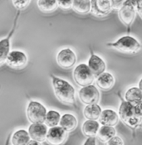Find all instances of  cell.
<instances>
[{"label":"cell","mask_w":142,"mask_h":145,"mask_svg":"<svg viewBox=\"0 0 142 145\" xmlns=\"http://www.w3.org/2000/svg\"><path fill=\"white\" fill-rule=\"evenodd\" d=\"M119 95L120 104L118 110V116L123 123L126 124L132 129L141 126L142 120L141 106L135 105L131 103L126 101L120 95Z\"/></svg>","instance_id":"cell-1"},{"label":"cell","mask_w":142,"mask_h":145,"mask_svg":"<svg viewBox=\"0 0 142 145\" xmlns=\"http://www.w3.org/2000/svg\"><path fill=\"white\" fill-rule=\"evenodd\" d=\"M53 89L56 97L62 103L70 105H77L76 90L73 86L64 79L51 75Z\"/></svg>","instance_id":"cell-2"},{"label":"cell","mask_w":142,"mask_h":145,"mask_svg":"<svg viewBox=\"0 0 142 145\" xmlns=\"http://www.w3.org/2000/svg\"><path fill=\"white\" fill-rule=\"evenodd\" d=\"M106 46L118 52L126 54H136L141 49V42L130 35L123 36L115 42H107Z\"/></svg>","instance_id":"cell-3"},{"label":"cell","mask_w":142,"mask_h":145,"mask_svg":"<svg viewBox=\"0 0 142 145\" xmlns=\"http://www.w3.org/2000/svg\"><path fill=\"white\" fill-rule=\"evenodd\" d=\"M47 108L42 103L37 101H30L26 110V114L28 120L32 123H44Z\"/></svg>","instance_id":"cell-4"},{"label":"cell","mask_w":142,"mask_h":145,"mask_svg":"<svg viewBox=\"0 0 142 145\" xmlns=\"http://www.w3.org/2000/svg\"><path fill=\"white\" fill-rule=\"evenodd\" d=\"M73 79L75 82L81 87L92 85L95 80V76L91 71L87 64L82 63L77 65L73 70Z\"/></svg>","instance_id":"cell-5"},{"label":"cell","mask_w":142,"mask_h":145,"mask_svg":"<svg viewBox=\"0 0 142 145\" xmlns=\"http://www.w3.org/2000/svg\"><path fill=\"white\" fill-rule=\"evenodd\" d=\"M20 13H21L20 11L17 12V14L15 16L13 24H12V27L10 32L7 35V37H5L4 38H2L0 40V66H2L3 63H5L6 59H7V57L10 52L11 39L14 33H15V31H16V29H17V26H18V22Z\"/></svg>","instance_id":"cell-6"},{"label":"cell","mask_w":142,"mask_h":145,"mask_svg":"<svg viewBox=\"0 0 142 145\" xmlns=\"http://www.w3.org/2000/svg\"><path fill=\"white\" fill-rule=\"evenodd\" d=\"M118 16L121 22L130 31L131 25L135 19L136 10L131 0H126L122 6L118 9Z\"/></svg>","instance_id":"cell-7"},{"label":"cell","mask_w":142,"mask_h":145,"mask_svg":"<svg viewBox=\"0 0 142 145\" xmlns=\"http://www.w3.org/2000/svg\"><path fill=\"white\" fill-rule=\"evenodd\" d=\"M78 97L82 103L86 105L98 104L100 101V91L95 86L89 85L80 89L78 92Z\"/></svg>","instance_id":"cell-8"},{"label":"cell","mask_w":142,"mask_h":145,"mask_svg":"<svg viewBox=\"0 0 142 145\" xmlns=\"http://www.w3.org/2000/svg\"><path fill=\"white\" fill-rule=\"evenodd\" d=\"M28 62V58L27 54L20 50L10 51L5 61V63L9 67L14 70L23 69L27 66Z\"/></svg>","instance_id":"cell-9"},{"label":"cell","mask_w":142,"mask_h":145,"mask_svg":"<svg viewBox=\"0 0 142 145\" xmlns=\"http://www.w3.org/2000/svg\"><path fill=\"white\" fill-rule=\"evenodd\" d=\"M77 62V55L72 49L66 47L62 49L57 55V63L62 69H71Z\"/></svg>","instance_id":"cell-10"},{"label":"cell","mask_w":142,"mask_h":145,"mask_svg":"<svg viewBox=\"0 0 142 145\" xmlns=\"http://www.w3.org/2000/svg\"><path fill=\"white\" fill-rule=\"evenodd\" d=\"M67 138V133L60 126L51 127L47 130L45 141L49 145H62Z\"/></svg>","instance_id":"cell-11"},{"label":"cell","mask_w":142,"mask_h":145,"mask_svg":"<svg viewBox=\"0 0 142 145\" xmlns=\"http://www.w3.org/2000/svg\"><path fill=\"white\" fill-rule=\"evenodd\" d=\"M90 52H91V55H90L88 63L87 65L91 70V71L93 73V75L95 76V77H97L99 75L105 72L106 65L105 61L101 56L95 54L91 48L90 49Z\"/></svg>","instance_id":"cell-12"},{"label":"cell","mask_w":142,"mask_h":145,"mask_svg":"<svg viewBox=\"0 0 142 145\" xmlns=\"http://www.w3.org/2000/svg\"><path fill=\"white\" fill-rule=\"evenodd\" d=\"M111 10L110 0H91V12L97 17H105Z\"/></svg>","instance_id":"cell-13"},{"label":"cell","mask_w":142,"mask_h":145,"mask_svg":"<svg viewBox=\"0 0 142 145\" xmlns=\"http://www.w3.org/2000/svg\"><path fill=\"white\" fill-rule=\"evenodd\" d=\"M48 128L44 123H31L28 127V133L32 140H35L40 143H43L46 139Z\"/></svg>","instance_id":"cell-14"},{"label":"cell","mask_w":142,"mask_h":145,"mask_svg":"<svg viewBox=\"0 0 142 145\" xmlns=\"http://www.w3.org/2000/svg\"><path fill=\"white\" fill-rule=\"evenodd\" d=\"M119 116L118 114L115 110L110 109H106L101 110L98 120L99 123L102 126H116L119 122Z\"/></svg>","instance_id":"cell-15"},{"label":"cell","mask_w":142,"mask_h":145,"mask_svg":"<svg viewBox=\"0 0 142 145\" xmlns=\"http://www.w3.org/2000/svg\"><path fill=\"white\" fill-rule=\"evenodd\" d=\"M96 83L97 87L102 90H110L113 88L116 80L113 75L110 72H103L96 77Z\"/></svg>","instance_id":"cell-16"},{"label":"cell","mask_w":142,"mask_h":145,"mask_svg":"<svg viewBox=\"0 0 142 145\" xmlns=\"http://www.w3.org/2000/svg\"><path fill=\"white\" fill-rule=\"evenodd\" d=\"M141 82L139 85V87L133 86L128 89L125 93V101L131 103L135 105L141 106L142 96H141Z\"/></svg>","instance_id":"cell-17"},{"label":"cell","mask_w":142,"mask_h":145,"mask_svg":"<svg viewBox=\"0 0 142 145\" xmlns=\"http://www.w3.org/2000/svg\"><path fill=\"white\" fill-rule=\"evenodd\" d=\"M77 117L72 114H64L61 116L59 126L62 128L66 133L72 132L74 129H76L77 127Z\"/></svg>","instance_id":"cell-18"},{"label":"cell","mask_w":142,"mask_h":145,"mask_svg":"<svg viewBox=\"0 0 142 145\" xmlns=\"http://www.w3.org/2000/svg\"><path fill=\"white\" fill-rule=\"evenodd\" d=\"M100 129V123L97 120H87L82 127V133L87 138H96Z\"/></svg>","instance_id":"cell-19"},{"label":"cell","mask_w":142,"mask_h":145,"mask_svg":"<svg viewBox=\"0 0 142 145\" xmlns=\"http://www.w3.org/2000/svg\"><path fill=\"white\" fill-rule=\"evenodd\" d=\"M72 9L80 15L88 14L91 12V0H73Z\"/></svg>","instance_id":"cell-20"},{"label":"cell","mask_w":142,"mask_h":145,"mask_svg":"<svg viewBox=\"0 0 142 145\" xmlns=\"http://www.w3.org/2000/svg\"><path fill=\"white\" fill-rule=\"evenodd\" d=\"M31 140L29 134L25 129H18L15 131L11 137V143L12 145H27Z\"/></svg>","instance_id":"cell-21"},{"label":"cell","mask_w":142,"mask_h":145,"mask_svg":"<svg viewBox=\"0 0 142 145\" xmlns=\"http://www.w3.org/2000/svg\"><path fill=\"white\" fill-rule=\"evenodd\" d=\"M101 108L98 104L88 105L83 110L84 117L88 120H97L101 113Z\"/></svg>","instance_id":"cell-22"},{"label":"cell","mask_w":142,"mask_h":145,"mask_svg":"<svg viewBox=\"0 0 142 145\" xmlns=\"http://www.w3.org/2000/svg\"><path fill=\"white\" fill-rule=\"evenodd\" d=\"M116 130L114 127L111 126H101L100 127L97 137L99 140L102 143L107 142L111 138L116 136Z\"/></svg>","instance_id":"cell-23"},{"label":"cell","mask_w":142,"mask_h":145,"mask_svg":"<svg viewBox=\"0 0 142 145\" xmlns=\"http://www.w3.org/2000/svg\"><path fill=\"white\" fill-rule=\"evenodd\" d=\"M37 7L44 13H51L58 8L57 0H37Z\"/></svg>","instance_id":"cell-24"},{"label":"cell","mask_w":142,"mask_h":145,"mask_svg":"<svg viewBox=\"0 0 142 145\" xmlns=\"http://www.w3.org/2000/svg\"><path fill=\"white\" fill-rule=\"evenodd\" d=\"M61 116H62L61 114L57 110H48L47 112V114H46L44 123L47 127H50V128L58 126Z\"/></svg>","instance_id":"cell-25"},{"label":"cell","mask_w":142,"mask_h":145,"mask_svg":"<svg viewBox=\"0 0 142 145\" xmlns=\"http://www.w3.org/2000/svg\"><path fill=\"white\" fill-rule=\"evenodd\" d=\"M12 3L18 11L21 12L29 6L31 0H12Z\"/></svg>","instance_id":"cell-26"},{"label":"cell","mask_w":142,"mask_h":145,"mask_svg":"<svg viewBox=\"0 0 142 145\" xmlns=\"http://www.w3.org/2000/svg\"><path fill=\"white\" fill-rule=\"evenodd\" d=\"M72 1L73 0H57L58 8H60L62 9H64V10H67V9L72 8Z\"/></svg>","instance_id":"cell-27"},{"label":"cell","mask_w":142,"mask_h":145,"mask_svg":"<svg viewBox=\"0 0 142 145\" xmlns=\"http://www.w3.org/2000/svg\"><path fill=\"white\" fill-rule=\"evenodd\" d=\"M105 145H124V141L119 136H114L105 143Z\"/></svg>","instance_id":"cell-28"},{"label":"cell","mask_w":142,"mask_h":145,"mask_svg":"<svg viewBox=\"0 0 142 145\" xmlns=\"http://www.w3.org/2000/svg\"><path fill=\"white\" fill-rule=\"evenodd\" d=\"M126 0H110L112 9H119Z\"/></svg>","instance_id":"cell-29"},{"label":"cell","mask_w":142,"mask_h":145,"mask_svg":"<svg viewBox=\"0 0 142 145\" xmlns=\"http://www.w3.org/2000/svg\"><path fill=\"white\" fill-rule=\"evenodd\" d=\"M83 145H97V140L96 138L91 137V138H87V140L85 141V143Z\"/></svg>","instance_id":"cell-30"},{"label":"cell","mask_w":142,"mask_h":145,"mask_svg":"<svg viewBox=\"0 0 142 145\" xmlns=\"http://www.w3.org/2000/svg\"><path fill=\"white\" fill-rule=\"evenodd\" d=\"M27 145H43L42 144V143H40V142H37V141H35V140H30Z\"/></svg>","instance_id":"cell-31"}]
</instances>
